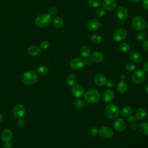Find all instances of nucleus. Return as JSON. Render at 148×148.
<instances>
[{"mask_svg": "<svg viewBox=\"0 0 148 148\" xmlns=\"http://www.w3.org/2000/svg\"><path fill=\"white\" fill-rule=\"evenodd\" d=\"M132 80L135 84L143 83L146 79V74L144 71L140 69H136L132 75Z\"/></svg>", "mask_w": 148, "mask_h": 148, "instance_id": "obj_7", "label": "nucleus"}, {"mask_svg": "<svg viewBox=\"0 0 148 148\" xmlns=\"http://www.w3.org/2000/svg\"><path fill=\"white\" fill-rule=\"evenodd\" d=\"M105 113L109 119H116L119 116L120 110L116 105L113 103H110L105 107Z\"/></svg>", "mask_w": 148, "mask_h": 148, "instance_id": "obj_4", "label": "nucleus"}, {"mask_svg": "<svg viewBox=\"0 0 148 148\" xmlns=\"http://www.w3.org/2000/svg\"><path fill=\"white\" fill-rule=\"evenodd\" d=\"M58 13V10L56 7L52 6L49 9V14L52 16H55Z\"/></svg>", "mask_w": 148, "mask_h": 148, "instance_id": "obj_37", "label": "nucleus"}, {"mask_svg": "<svg viewBox=\"0 0 148 148\" xmlns=\"http://www.w3.org/2000/svg\"><path fill=\"white\" fill-rule=\"evenodd\" d=\"M51 21V16L48 13H42L38 16L35 20V24L39 28H44L48 26Z\"/></svg>", "mask_w": 148, "mask_h": 148, "instance_id": "obj_3", "label": "nucleus"}, {"mask_svg": "<svg viewBox=\"0 0 148 148\" xmlns=\"http://www.w3.org/2000/svg\"><path fill=\"white\" fill-rule=\"evenodd\" d=\"M125 69L129 72L133 71L135 69V65L132 62H128L125 65Z\"/></svg>", "mask_w": 148, "mask_h": 148, "instance_id": "obj_36", "label": "nucleus"}, {"mask_svg": "<svg viewBox=\"0 0 148 148\" xmlns=\"http://www.w3.org/2000/svg\"><path fill=\"white\" fill-rule=\"evenodd\" d=\"M142 47L145 51L148 52V40H145L142 43Z\"/></svg>", "mask_w": 148, "mask_h": 148, "instance_id": "obj_41", "label": "nucleus"}, {"mask_svg": "<svg viewBox=\"0 0 148 148\" xmlns=\"http://www.w3.org/2000/svg\"><path fill=\"white\" fill-rule=\"evenodd\" d=\"M88 5L91 8H98L101 5L100 0H88Z\"/></svg>", "mask_w": 148, "mask_h": 148, "instance_id": "obj_33", "label": "nucleus"}, {"mask_svg": "<svg viewBox=\"0 0 148 148\" xmlns=\"http://www.w3.org/2000/svg\"><path fill=\"white\" fill-rule=\"evenodd\" d=\"M106 84L108 87H110V88H112L114 86V83L112 80H108L106 83Z\"/></svg>", "mask_w": 148, "mask_h": 148, "instance_id": "obj_43", "label": "nucleus"}, {"mask_svg": "<svg viewBox=\"0 0 148 148\" xmlns=\"http://www.w3.org/2000/svg\"><path fill=\"white\" fill-rule=\"evenodd\" d=\"M103 8L107 11H113L117 8V2L116 0H103L102 2Z\"/></svg>", "mask_w": 148, "mask_h": 148, "instance_id": "obj_10", "label": "nucleus"}, {"mask_svg": "<svg viewBox=\"0 0 148 148\" xmlns=\"http://www.w3.org/2000/svg\"><path fill=\"white\" fill-rule=\"evenodd\" d=\"M72 93L76 98H80L84 95V90L80 85H75L72 88Z\"/></svg>", "mask_w": 148, "mask_h": 148, "instance_id": "obj_14", "label": "nucleus"}, {"mask_svg": "<svg viewBox=\"0 0 148 148\" xmlns=\"http://www.w3.org/2000/svg\"><path fill=\"white\" fill-rule=\"evenodd\" d=\"M146 28H147V29L148 30V23H147V25H146Z\"/></svg>", "mask_w": 148, "mask_h": 148, "instance_id": "obj_53", "label": "nucleus"}, {"mask_svg": "<svg viewBox=\"0 0 148 148\" xmlns=\"http://www.w3.org/2000/svg\"><path fill=\"white\" fill-rule=\"evenodd\" d=\"M40 47L35 45L31 46L28 49V53L31 56H37L40 53Z\"/></svg>", "mask_w": 148, "mask_h": 148, "instance_id": "obj_22", "label": "nucleus"}, {"mask_svg": "<svg viewBox=\"0 0 148 148\" xmlns=\"http://www.w3.org/2000/svg\"><path fill=\"white\" fill-rule=\"evenodd\" d=\"M116 15L120 20H125L128 18V12L125 7L119 6L116 9Z\"/></svg>", "mask_w": 148, "mask_h": 148, "instance_id": "obj_12", "label": "nucleus"}, {"mask_svg": "<svg viewBox=\"0 0 148 148\" xmlns=\"http://www.w3.org/2000/svg\"><path fill=\"white\" fill-rule=\"evenodd\" d=\"M20 79L21 82L25 84L32 85L37 82L38 76L36 72L29 71L22 73L20 76Z\"/></svg>", "mask_w": 148, "mask_h": 148, "instance_id": "obj_1", "label": "nucleus"}, {"mask_svg": "<svg viewBox=\"0 0 148 148\" xmlns=\"http://www.w3.org/2000/svg\"><path fill=\"white\" fill-rule=\"evenodd\" d=\"M132 28L136 31H142L146 27V21L144 18L140 16L135 17L131 23Z\"/></svg>", "mask_w": 148, "mask_h": 148, "instance_id": "obj_5", "label": "nucleus"}, {"mask_svg": "<svg viewBox=\"0 0 148 148\" xmlns=\"http://www.w3.org/2000/svg\"><path fill=\"white\" fill-rule=\"evenodd\" d=\"M73 104L76 108L79 109H82L85 106L84 102L81 99H80V98H76V99L73 101Z\"/></svg>", "mask_w": 148, "mask_h": 148, "instance_id": "obj_30", "label": "nucleus"}, {"mask_svg": "<svg viewBox=\"0 0 148 148\" xmlns=\"http://www.w3.org/2000/svg\"><path fill=\"white\" fill-rule=\"evenodd\" d=\"M94 82L97 86L102 87L106 84L107 80L104 75L102 73H98L94 76Z\"/></svg>", "mask_w": 148, "mask_h": 148, "instance_id": "obj_13", "label": "nucleus"}, {"mask_svg": "<svg viewBox=\"0 0 148 148\" xmlns=\"http://www.w3.org/2000/svg\"><path fill=\"white\" fill-rule=\"evenodd\" d=\"M53 25L57 29H61L64 25V21L61 17H56L53 20Z\"/></svg>", "mask_w": 148, "mask_h": 148, "instance_id": "obj_25", "label": "nucleus"}, {"mask_svg": "<svg viewBox=\"0 0 148 148\" xmlns=\"http://www.w3.org/2000/svg\"><path fill=\"white\" fill-rule=\"evenodd\" d=\"M49 43L47 41H43L40 43V47L41 49L43 50H46L49 48Z\"/></svg>", "mask_w": 148, "mask_h": 148, "instance_id": "obj_38", "label": "nucleus"}, {"mask_svg": "<svg viewBox=\"0 0 148 148\" xmlns=\"http://www.w3.org/2000/svg\"><path fill=\"white\" fill-rule=\"evenodd\" d=\"M84 61L80 58H73L69 63L70 67L74 70L80 69L84 66Z\"/></svg>", "mask_w": 148, "mask_h": 148, "instance_id": "obj_8", "label": "nucleus"}, {"mask_svg": "<svg viewBox=\"0 0 148 148\" xmlns=\"http://www.w3.org/2000/svg\"><path fill=\"white\" fill-rule=\"evenodd\" d=\"M90 41L93 43L98 44L103 41V38L101 35L95 34L90 37Z\"/></svg>", "mask_w": 148, "mask_h": 148, "instance_id": "obj_28", "label": "nucleus"}, {"mask_svg": "<svg viewBox=\"0 0 148 148\" xmlns=\"http://www.w3.org/2000/svg\"><path fill=\"white\" fill-rule=\"evenodd\" d=\"M142 5L144 9L148 10V0H142Z\"/></svg>", "mask_w": 148, "mask_h": 148, "instance_id": "obj_42", "label": "nucleus"}, {"mask_svg": "<svg viewBox=\"0 0 148 148\" xmlns=\"http://www.w3.org/2000/svg\"><path fill=\"white\" fill-rule=\"evenodd\" d=\"M141 0H130V1L133 2V3H137V2H140Z\"/></svg>", "mask_w": 148, "mask_h": 148, "instance_id": "obj_50", "label": "nucleus"}, {"mask_svg": "<svg viewBox=\"0 0 148 148\" xmlns=\"http://www.w3.org/2000/svg\"><path fill=\"white\" fill-rule=\"evenodd\" d=\"M98 134V129L97 128H92L90 130V135L92 136H95Z\"/></svg>", "mask_w": 148, "mask_h": 148, "instance_id": "obj_39", "label": "nucleus"}, {"mask_svg": "<svg viewBox=\"0 0 148 148\" xmlns=\"http://www.w3.org/2000/svg\"><path fill=\"white\" fill-rule=\"evenodd\" d=\"M119 47H120V49L121 50V51H123L124 53H127V52L129 51L131 49L130 44L127 42H123V43H120L119 45Z\"/></svg>", "mask_w": 148, "mask_h": 148, "instance_id": "obj_31", "label": "nucleus"}, {"mask_svg": "<svg viewBox=\"0 0 148 148\" xmlns=\"http://www.w3.org/2000/svg\"><path fill=\"white\" fill-rule=\"evenodd\" d=\"M146 119H147V120L148 121V114H147V115L146 116Z\"/></svg>", "mask_w": 148, "mask_h": 148, "instance_id": "obj_54", "label": "nucleus"}, {"mask_svg": "<svg viewBox=\"0 0 148 148\" xmlns=\"http://www.w3.org/2000/svg\"><path fill=\"white\" fill-rule=\"evenodd\" d=\"M100 22L97 19H91L87 23V26L88 30L91 31H95L100 28Z\"/></svg>", "mask_w": 148, "mask_h": 148, "instance_id": "obj_16", "label": "nucleus"}, {"mask_svg": "<svg viewBox=\"0 0 148 148\" xmlns=\"http://www.w3.org/2000/svg\"><path fill=\"white\" fill-rule=\"evenodd\" d=\"M37 72L39 74L45 76L49 73V69L46 66H40L37 69Z\"/></svg>", "mask_w": 148, "mask_h": 148, "instance_id": "obj_32", "label": "nucleus"}, {"mask_svg": "<svg viewBox=\"0 0 148 148\" xmlns=\"http://www.w3.org/2000/svg\"><path fill=\"white\" fill-rule=\"evenodd\" d=\"M84 61V64L87 65H90L92 64V60L89 58H85V60Z\"/></svg>", "mask_w": 148, "mask_h": 148, "instance_id": "obj_45", "label": "nucleus"}, {"mask_svg": "<svg viewBox=\"0 0 148 148\" xmlns=\"http://www.w3.org/2000/svg\"><path fill=\"white\" fill-rule=\"evenodd\" d=\"M131 127L133 130H136L138 128V125L135 123H133L131 124Z\"/></svg>", "mask_w": 148, "mask_h": 148, "instance_id": "obj_47", "label": "nucleus"}, {"mask_svg": "<svg viewBox=\"0 0 148 148\" xmlns=\"http://www.w3.org/2000/svg\"><path fill=\"white\" fill-rule=\"evenodd\" d=\"M77 82V77L75 74L71 73L67 76L66 83L69 86L71 87L74 86L76 84Z\"/></svg>", "mask_w": 148, "mask_h": 148, "instance_id": "obj_24", "label": "nucleus"}, {"mask_svg": "<svg viewBox=\"0 0 148 148\" xmlns=\"http://www.w3.org/2000/svg\"><path fill=\"white\" fill-rule=\"evenodd\" d=\"M17 125L20 127H23L25 125V120L21 118H18L17 120Z\"/></svg>", "mask_w": 148, "mask_h": 148, "instance_id": "obj_40", "label": "nucleus"}, {"mask_svg": "<svg viewBox=\"0 0 148 148\" xmlns=\"http://www.w3.org/2000/svg\"><path fill=\"white\" fill-rule=\"evenodd\" d=\"M100 99L99 92L95 89H89L84 94V99L87 103L94 104Z\"/></svg>", "mask_w": 148, "mask_h": 148, "instance_id": "obj_2", "label": "nucleus"}, {"mask_svg": "<svg viewBox=\"0 0 148 148\" xmlns=\"http://www.w3.org/2000/svg\"><path fill=\"white\" fill-rule=\"evenodd\" d=\"M91 58L94 62L96 63H100L103 60L104 56L101 52L98 51H95L92 54Z\"/></svg>", "mask_w": 148, "mask_h": 148, "instance_id": "obj_20", "label": "nucleus"}, {"mask_svg": "<svg viewBox=\"0 0 148 148\" xmlns=\"http://www.w3.org/2000/svg\"><path fill=\"white\" fill-rule=\"evenodd\" d=\"M1 137L5 142H10L13 138V133L10 130L5 129L2 132Z\"/></svg>", "mask_w": 148, "mask_h": 148, "instance_id": "obj_19", "label": "nucleus"}, {"mask_svg": "<svg viewBox=\"0 0 148 148\" xmlns=\"http://www.w3.org/2000/svg\"><path fill=\"white\" fill-rule=\"evenodd\" d=\"M125 76H124V75H120V80H125Z\"/></svg>", "mask_w": 148, "mask_h": 148, "instance_id": "obj_49", "label": "nucleus"}, {"mask_svg": "<svg viewBox=\"0 0 148 148\" xmlns=\"http://www.w3.org/2000/svg\"><path fill=\"white\" fill-rule=\"evenodd\" d=\"M127 36V30L122 27L116 28L113 33V39L117 42H123Z\"/></svg>", "mask_w": 148, "mask_h": 148, "instance_id": "obj_6", "label": "nucleus"}, {"mask_svg": "<svg viewBox=\"0 0 148 148\" xmlns=\"http://www.w3.org/2000/svg\"><path fill=\"white\" fill-rule=\"evenodd\" d=\"M143 69L145 72H148V61H147L143 65Z\"/></svg>", "mask_w": 148, "mask_h": 148, "instance_id": "obj_46", "label": "nucleus"}, {"mask_svg": "<svg viewBox=\"0 0 148 148\" xmlns=\"http://www.w3.org/2000/svg\"><path fill=\"white\" fill-rule=\"evenodd\" d=\"M90 53H91V49L88 46L84 45L81 47L80 54L83 58H88V57L90 55Z\"/></svg>", "mask_w": 148, "mask_h": 148, "instance_id": "obj_26", "label": "nucleus"}, {"mask_svg": "<svg viewBox=\"0 0 148 148\" xmlns=\"http://www.w3.org/2000/svg\"><path fill=\"white\" fill-rule=\"evenodd\" d=\"M129 58L133 62L136 64L140 63L142 60V57L141 54L135 51H131L129 54Z\"/></svg>", "mask_w": 148, "mask_h": 148, "instance_id": "obj_18", "label": "nucleus"}, {"mask_svg": "<svg viewBox=\"0 0 148 148\" xmlns=\"http://www.w3.org/2000/svg\"><path fill=\"white\" fill-rule=\"evenodd\" d=\"M95 15L97 17H102L105 14V10L102 8H98L95 10Z\"/></svg>", "mask_w": 148, "mask_h": 148, "instance_id": "obj_34", "label": "nucleus"}, {"mask_svg": "<svg viewBox=\"0 0 148 148\" xmlns=\"http://www.w3.org/2000/svg\"><path fill=\"white\" fill-rule=\"evenodd\" d=\"M132 112V108L130 106H126L123 107L121 110V114L124 117L129 116Z\"/></svg>", "mask_w": 148, "mask_h": 148, "instance_id": "obj_29", "label": "nucleus"}, {"mask_svg": "<svg viewBox=\"0 0 148 148\" xmlns=\"http://www.w3.org/2000/svg\"><path fill=\"white\" fill-rule=\"evenodd\" d=\"M138 130L140 133L143 135H148V123L142 122L138 125Z\"/></svg>", "mask_w": 148, "mask_h": 148, "instance_id": "obj_27", "label": "nucleus"}, {"mask_svg": "<svg viewBox=\"0 0 148 148\" xmlns=\"http://www.w3.org/2000/svg\"><path fill=\"white\" fill-rule=\"evenodd\" d=\"M5 148H11L12 147V144L10 142H5V144L4 145Z\"/></svg>", "mask_w": 148, "mask_h": 148, "instance_id": "obj_48", "label": "nucleus"}, {"mask_svg": "<svg viewBox=\"0 0 148 148\" xmlns=\"http://www.w3.org/2000/svg\"><path fill=\"white\" fill-rule=\"evenodd\" d=\"M98 134L104 138H110L113 135V130L107 126L101 127L98 129Z\"/></svg>", "mask_w": 148, "mask_h": 148, "instance_id": "obj_9", "label": "nucleus"}, {"mask_svg": "<svg viewBox=\"0 0 148 148\" xmlns=\"http://www.w3.org/2000/svg\"><path fill=\"white\" fill-rule=\"evenodd\" d=\"M146 114H147L146 110L144 108H139L136 110L135 112V117L136 119L138 120H142L146 117Z\"/></svg>", "mask_w": 148, "mask_h": 148, "instance_id": "obj_21", "label": "nucleus"}, {"mask_svg": "<svg viewBox=\"0 0 148 148\" xmlns=\"http://www.w3.org/2000/svg\"><path fill=\"white\" fill-rule=\"evenodd\" d=\"M128 88V84L124 80H121L117 86L116 89L118 92L120 94H123L125 92Z\"/></svg>", "mask_w": 148, "mask_h": 148, "instance_id": "obj_23", "label": "nucleus"}, {"mask_svg": "<svg viewBox=\"0 0 148 148\" xmlns=\"http://www.w3.org/2000/svg\"><path fill=\"white\" fill-rule=\"evenodd\" d=\"M0 132H1V129H0Z\"/></svg>", "mask_w": 148, "mask_h": 148, "instance_id": "obj_55", "label": "nucleus"}, {"mask_svg": "<svg viewBox=\"0 0 148 148\" xmlns=\"http://www.w3.org/2000/svg\"><path fill=\"white\" fill-rule=\"evenodd\" d=\"M113 125L116 131L118 132H121L125 130L126 124L123 119L117 118L114 120Z\"/></svg>", "mask_w": 148, "mask_h": 148, "instance_id": "obj_15", "label": "nucleus"}, {"mask_svg": "<svg viewBox=\"0 0 148 148\" xmlns=\"http://www.w3.org/2000/svg\"><path fill=\"white\" fill-rule=\"evenodd\" d=\"M2 119H3V115L2 113H0V122L2 120Z\"/></svg>", "mask_w": 148, "mask_h": 148, "instance_id": "obj_51", "label": "nucleus"}, {"mask_svg": "<svg viewBox=\"0 0 148 148\" xmlns=\"http://www.w3.org/2000/svg\"><path fill=\"white\" fill-rule=\"evenodd\" d=\"M136 38L139 41L143 42L146 40V35L144 32H139L136 34Z\"/></svg>", "mask_w": 148, "mask_h": 148, "instance_id": "obj_35", "label": "nucleus"}, {"mask_svg": "<svg viewBox=\"0 0 148 148\" xmlns=\"http://www.w3.org/2000/svg\"><path fill=\"white\" fill-rule=\"evenodd\" d=\"M136 121V118L135 117V116H129V117L128 118V121L129 123L131 124L133 123H135Z\"/></svg>", "mask_w": 148, "mask_h": 148, "instance_id": "obj_44", "label": "nucleus"}, {"mask_svg": "<svg viewBox=\"0 0 148 148\" xmlns=\"http://www.w3.org/2000/svg\"><path fill=\"white\" fill-rule=\"evenodd\" d=\"M103 99L106 102H111L114 98V92L112 90H106L103 93Z\"/></svg>", "mask_w": 148, "mask_h": 148, "instance_id": "obj_17", "label": "nucleus"}, {"mask_svg": "<svg viewBox=\"0 0 148 148\" xmlns=\"http://www.w3.org/2000/svg\"><path fill=\"white\" fill-rule=\"evenodd\" d=\"M25 113V107L21 104L16 105L13 109V115L17 118H21Z\"/></svg>", "mask_w": 148, "mask_h": 148, "instance_id": "obj_11", "label": "nucleus"}, {"mask_svg": "<svg viewBox=\"0 0 148 148\" xmlns=\"http://www.w3.org/2000/svg\"><path fill=\"white\" fill-rule=\"evenodd\" d=\"M145 91H146V92L148 94V84L146 85V87H145Z\"/></svg>", "mask_w": 148, "mask_h": 148, "instance_id": "obj_52", "label": "nucleus"}]
</instances>
